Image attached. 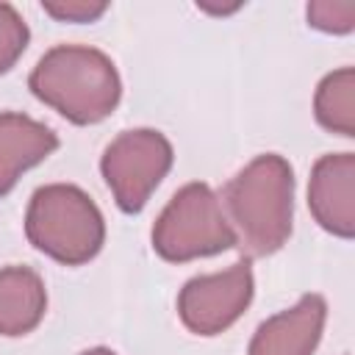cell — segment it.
Segmentation results:
<instances>
[{
	"mask_svg": "<svg viewBox=\"0 0 355 355\" xmlns=\"http://www.w3.org/2000/svg\"><path fill=\"white\" fill-rule=\"evenodd\" d=\"M308 25L322 33H349L355 28V3L352 0H313L305 8Z\"/></svg>",
	"mask_w": 355,
	"mask_h": 355,
	"instance_id": "4fadbf2b",
	"label": "cell"
},
{
	"mask_svg": "<svg viewBox=\"0 0 355 355\" xmlns=\"http://www.w3.org/2000/svg\"><path fill=\"white\" fill-rule=\"evenodd\" d=\"M236 247L219 194L208 183H186L164 205L153 225V250L169 263L208 258Z\"/></svg>",
	"mask_w": 355,
	"mask_h": 355,
	"instance_id": "277c9868",
	"label": "cell"
},
{
	"mask_svg": "<svg viewBox=\"0 0 355 355\" xmlns=\"http://www.w3.org/2000/svg\"><path fill=\"white\" fill-rule=\"evenodd\" d=\"M28 89L72 125L103 122L122 100L116 64L89 44L50 47L31 69Z\"/></svg>",
	"mask_w": 355,
	"mask_h": 355,
	"instance_id": "7a4b0ae2",
	"label": "cell"
},
{
	"mask_svg": "<svg viewBox=\"0 0 355 355\" xmlns=\"http://www.w3.org/2000/svg\"><path fill=\"white\" fill-rule=\"evenodd\" d=\"M327 322L322 294H302L291 308L263 319L250 338L247 355H313Z\"/></svg>",
	"mask_w": 355,
	"mask_h": 355,
	"instance_id": "ba28073f",
	"label": "cell"
},
{
	"mask_svg": "<svg viewBox=\"0 0 355 355\" xmlns=\"http://www.w3.org/2000/svg\"><path fill=\"white\" fill-rule=\"evenodd\" d=\"M80 355H116V352L108 349V347H92V349H83Z\"/></svg>",
	"mask_w": 355,
	"mask_h": 355,
	"instance_id": "2e32d148",
	"label": "cell"
},
{
	"mask_svg": "<svg viewBox=\"0 0 355 355\" xmlns=\"http://www.w3.org/2000/svg\"><path fill=\"white\" fill-rule=\"evenodd\" d=\"M25 236L47 258L64 266H80L103 250L105 219L80 186L47 183L28 202Z\"/></svg>",
	"mask_w": 355,
	"mask_h": 355,
	"instance_id": "3957f363",
	"label": "cell"
},
{
	"mask_svg": "<svg viewBox=\"0 0 355 355\" xmlns=\"http://www.w3.org/2000/svg\"><path fill=\"white\" fill-rule=\"evenodd\" d=\"M58 150V136L44 122L19 114L0 111V197H6L22 172L42 164Z\"/></svg>",
	"mask_w": 355,
	"mask_h": 355,
	"instance_id": "9c48e42d",
	"label": "cell"
},
{
	"mask_svg": "<svg viewBox=\"0 0 355 355\" xmlns=\"http://www.w3.org/2000/svg\"><path fill=\"white\" fill-rule=\"evenodd\" d=\"M197 8L208 11V14H233L241 8V3H233V6H205V3H197Z\"/></svg>",
	"mask_w": 355,
	"mask_h": 355,
	"instance_id": "9a60e30c",
	"label": "cell"
},
{
	"mask_svg": "<svg viewBox=\"0 0 355 355\" xmlns=\"http://www.w3.org/2000/svg\"><path fill=\"white\" fill-rule=\"evenodd\" d=\"M255 277L247 258L233 266L191 277L178 294V316L194 336H219L250 308Z\"/></svg>",
	"mask_w": 355,
	"mask_h": 355,
	"instance_id": "8992f818",
	"label": "cell"
},
{
	"mask_svg": "<svg viewBox=\"0 0 355 355\" xmlns=\"http://www.w3.org/2000/svg\"><path fill=\"white\" fill-rule=\"evenodd\" d=\"M47 311V288L36 269L11 263L0 269V336L19 338L39 327Z\"/></svg>",
	"mask_w": 355,
	"mask_h": 355,
	"instance_id": "30bf717a",
	"label": "cell"
},
{
	"mask_svg": "<svg viewBox=\"0 0 355 355\" xmlns=\"http://www.w3.org/2000/svg\"><path fill=\"white\" fill-rule=\"evenodd\" d=\"M313 116L316 122L338 133L344 139L355 136V69L341 67L327 72L313 94Z\"/></svg>",
	"mask_w": 355,
	"mask_h": 355,
	"instance_id": "8fae6325",
	"label": "cell"
},
{
	"mask_svg": "<svg viewBox=\"0 0 355 355\" xmlns=\"http://www.w3.org/2000/svg\"><path fill=\"white\" fill-rule=\"evenodd\" d=\"M44 14L58 22H94L108 11L103 0H42Z\"/></svg>",
	"mask_w": 355,
	"mask_h": 355,
	"instance_id": "5bb4252c",
	"label": "cell"
},
{
	"mask_svg": "<svg viewBox=\"0 0 355 355\" xmlns=\"http://www.w3.org/2000/svg\"><path fill=\"white\" fill-rule=\"evenodd\" d=\"M172 161L175 150L161 130L130 128L108 141L100 158V172L114 202L125 214H139L172 169Z\"/></svg>",
	"mask_w": 355,
	"mask_h": 355,
	"instance_id": "5b68a950",
	"label": "cell"
},
{
	"mask_svg": "<svg viewBox=\"0 0 355 355\" xmlns=\"http://www.w3.org/2000/svg\"><path fill=\"white\" fill-rule=\"evenodd\" d=\"M222 208L250 258L277 252L294 227V169L277 153L255 155L222 189Z\"/></svg>",
	"mask_w": 355,
	"mask_h": 355,
	"instance_id": "6da1fadb",
	"label": "cell"
},
{
	"mask_svg": "<svg viewBox=\"0 0 355 355\" xmlns=\"http://www.w3.org/2000/svg\"><path fill=\"white\" fill-rule=\"evenodd\" d=\"M31 31L11 3H0V75H6L28 50Z\"/></svg>",
	"mask_w": 355,
	"mask_h": 355,
	"instance_id": "7c38bea8",
	"label": "cell"
},
{
	"mask_svg": "<svg viewBox=\"0 0 355 355\" xmlns=\"http://www.w3.org/2000/svg\"><path fill=\"white\" fill-rule=\"evenodd\" d=\"M308 208L336 239L355 236V153L322 155L308 180Z\"/></svg>",
	"mask_w": 355,
	"mask_h": 355,
	"instance_id": "52a82bcc",
	"label": "cell"
}]
</instances>
